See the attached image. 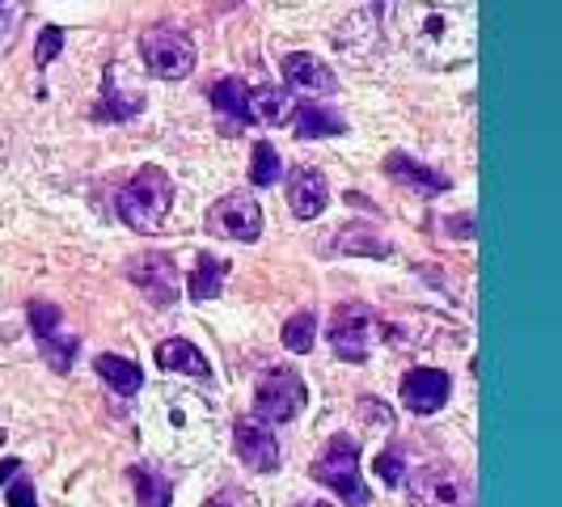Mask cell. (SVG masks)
<instances>
[{
    "instance_id": "obj_6",
    "label": "cell",
    "mask_w": 562,
    "mask_h": 507,
    "mask_svg": "<svg viewBox=\"0 0 562 507\" xmlns=\"http://www.w3.org/2000/svg\"><path fill=\"white\" fill-rule=\"evenodd\" d=\"M208 228H212L216 237L254 241V237L262 233V208H258V199H254L250 190H233V194H224V199L212 203Z\"/></svg>"
},
{
    "instance_id": "obj_17",
    "label": "cell",
    "mask_w": 562,
    "mask_h": 507,
    "mask_svg": "<svg viewBox=\"0 0 562 507\" xmlns=\"http://www.w3.org/2000/svg\"><path fill=\"white\" fill-rule=\"evenodd\" d=\"M212 106L220 110V123L229 119V135L242 123H250V90L237 76H224L212 85Z\"/></svg>"
},
{
    "instance_id": "obj_32",
    "label": "cell",
    "mask_w": 562,
    "mask_h": 507,
    "mask_svg": "<svg viewBox=\"0 0 562 507\" xmlns=\"http://www.w3.org/2000/svg\"><path fill=\"white\" fill-rule=\"evenodd\" d=\"M9 474H17V461H4V465H0V482H4Z\"/></svg>"
},
{
    "instance_id": "obj_28",
    "label": "cell",
    "mask_w": 562,
    "mask_h": 507,
    "mask_svg": "<svg viewBox=\"0 0 562 507\" xmlns=\"http://www.w3.org/2000/svg\"><path fill=\"white\" fill-rule=\"evenodd\" d=\"M17 31H22V13H13V9H0V51H9V47H13Z\"/></svg>"
},
{
    "instance_id": "obj_25",
    "label": "cell",
    "mask_w": 562,
    "mask_h": 507,
    "mask_svg": "<svg viewBox=\"0 0 562 507\" xmlns=\"http://www.w3.org/2000/svg\"><path fill=\"white\" fill-rule=\"evenodd\" d=\"M250 182L254 187H271V182H280V153H276L271 144H258V149H254Z\"/></svg>"
},
{
    "instance_id": "obj_20",
    "label": "cell",
    "mask_w": 562,
    "mask_h": 507,
    "mask_svg": "<svg viewBox=\"0 0 562 507\" xmlns=\"http://www.w3.org/2000/svg\"><path fill=\"white\" fill-rule=\"evenodd\" d=\"M94 368H97V377L106 380L115 393H136L140 385H144V373L131 364V359H124V355H97L94 359Z\"/></svg>"
},
{
    "instance_id": "obj_10",
    "label": "cell",
    "mask_w": 562,
    "mask_h": 507,
    "mask_svg": "<svg viewBox=\"0 0 562 507\" xmlns=\"http://www.w3.org/2000/svg\"><path fill=\"white\" fill-rule=\"evenodd\" d=\"M466 482L453 470L428 465L410 477V504L414 507H466Z\"/></svg>"
},
{
    "instance_id": "obj_7",
    "label": "cell",
    "mask_w": 562,
    "mask_h": 507,
    "mask_svg": "<svg viewBox=\"0 0 562 507\" xmlns=\"http://www.w3.org/2000/svg\"><path fill=\"white\" fill-rule=\"evenodd\" d=\"M127 280L140 287L153 305H174L178 292H183V280H178V267L169 254H136L127 262Z\"/></svg>"
},
{
    "instance_id": "obj_12",
    "label": "cell",
    "mask_w": 562,
    "mask_h": 507,
    "mask_svg": "<svg viewBox=\"0 0 562 507\" xmlns=\"http://www.w3.org/2000/svg\"><path fill=\"white\" fill-rule=\"evenodd\" d=\"M448 389L453 380L440 368H414L402 377V406L414 414H436L444 402H448Z\"/></svg>"
},
{
    "instance_id": "obj_13",
    "label": "cell",
    "mask_w": 562,
    "mask_h": 507,
    "mask_svg": "<svg viewBox=\"0 0 562 507\" xmlns=\"http://www.w3.org/2000/svg\"><path fill=\"white\" fill-rule=\"evenodd\" d=\"M330 203V187H326V174L317 169H292L288 178V208L296 221H317Z\"/></svg>"
},
{
    "instance_id": "obj_14",
    "label": "cell",
    "mask_w": 562,
    "mask_h": 507,
    "mask_svg": "<svg viewBox=\"0 0 562 507\" xmlns=\"http://www.w3.org/2000/svg\"><path fill=\"white\" fill-rule=\"evenodd\" d=\"M385 174H389L394 182H402V187L419 190V194H444V190H448V178H444V174L428 169V165H419V161L407 157V153L385 157Z\"/></svg>"
},
{
    "instance_id": "obj_27",
    "label": "cell",
    "mask_w": 562,
    "mask_h": 507,
    "mask_svg": "<svg viewBox=\"0 0 562 507\" xmlns=\"http://www.w3.org/2000/svg\"><path fill=\"white\" fill-rule=\"evenodd\" d=\"M347 246H355V250H368L373 258H385V254H389V246H385V241H376V237H368V233H355V228L339 237V246H335V250H347Z\"/></svg>"
},
{
    "instance_id": "obj_1",
    "label": "cell",
    "mask_w": 562,
    "mask_h": 507,
    "mask_svg": "<svg viewBox=\"0 0 562 507\" xmlns=\"http://www.w3.org/2000/svg\"><path fill=\"white\" fill-rule=\"evenodd\" d=\"M402 31H407L414 56L428 60L432 68H453V63L469 60L473 31H469V22H461L457 9L410 4L407 13H402Z\"/></svg>"
},
{
    "instance_id": "obj_23",
    "label": "cell",
    "mask_w": 562,
    "mask_h": 507,
    "mask_svg": "<svg viewBox=\"0 0 562 507\" xmlns=\"http://www.w3.org/2000/svg\"><path fill=\"white\" fill-rule=\"evenodd\" d=\"M131 482H136V499L140 507H169V482L153 470H131Z\"/></svg>"
},
{
    "instance_id": "obj_34",
    "label": "cell",
    "mask_w": 562,
    "mask_h": 507,
    "mask_svg": "<svg viewBox=\"0 0 562 507\" xmlns=\"http://www.w3.org/2000/svg\"><path fill=\"white\" fill-rule=\"evenodd\" d=\"M0 444H4V432H0Z\"/></svg>"
},
{
    "instance_id": "obj_2",
    "label": "cell",
    "mask_w": 562,
    "mask_h": 507,
    "mask_svg": "<svg viewBox=\"0 0 562 507\" xmlns=\"http://www.w3.org/2000/svg\"><path fill=\"white\" fill-rule=\"evenodd\" d=\"M169 203H174L169 174L156 169V165H144V169H136V178H131L124 187V194H119V216H124L136 233H153V228H161V221L169 216Z\"/></svg>"
},
{
    "instance_id": "obj_5",
    "label": "cell",
    "mask_w": 562,
    "mask_h": 507,
    "mask_svg": "<svg viewBox=\"0 0 562 507\" xmlns=\"http://www.w3.org/2000/svg\"><path fill=\"white\" fill-rule=\"evenodd\" d=\"M254 411L267 423H292L296 414L305 411V380L296 377L292 368L267 373L254 389Z\"/></svg>"
},
{
    "instance_id": "obj_16",
    "label": "cell",
    "mask_w": 562,
    "mask_h": 507,
    "mask_svg": "<svg viewBox=\"0 0 562 507\" xmlns=\"http://www.w3.org/2000/svg\"><path fill=\"white\" fill-rule=\"evenodd\" d=\"M156 364L165 368V373H187V377H199L208 380L212 377V364L203 359V351L187 343V339H165V343H156Z\"/></svg>"
},
{
    "instance_id": "obj_8",
    "label": "cell",
    "mask_w": 562,
    "mask_h": 507,
    "mask_svg": "<svg viewBox=\"0 0 562 507\" xmlns=\"http://www.w3.org/2000/svg\"><path fill=\"white\" fill-rule=\"evenodd\" d=\"M31 330L34 339H38V347L47 355V364L56 368V373H68L72 368V355H77V334H68L63 330V314L56 305H47V300H34L31 305Z\"/></svg>"
},
{
    "instance_id": "obj_26",
    "label": "cell",
    "mask_w": 562,
    "mask_h": 507,
    "mask_svg": "<svg viewBox=\"0 0 562 507\" xmlns=\"http://www.w3.org/2000/svg\"><path fill=\"white\" fill-rule=\"evenodd\" d=\"M60 47H63V31L47 26V31L38 34V43H34V63H38V68H47V63L60 56Z\"/></svg>"
},
{
    "instance_id": "obj_4",
    "label": "cell",
    "mask_w": 562,
    "mask_h": 507,
    "mask_svg": "<svg viewBox=\"0 0 562 507\" xmlns=\"http://www.w3.org/2000/svg\"><path fill=\"white\" fill-rule=\"evenodd\" d=\"M140 56L161 81H183L195 68V43L174 26H149L140 34Z\"/></svg>"
},
{
    "instance_id": "obj_18",
    "label": "cell",
    "mask_w": 562,
    "mask_h": 507,
    "mask_svg": "<svg viewBox=\"0 0 562 507\" xmlns=\"http://www.w3.org/2000/svg\"><path fill=\"white\" fill-rule=\"evenodd\" d=\"M140 106H144V94L136 90V81L127 76V68L110 63V68H106V110H110L115 119H131Z\"/></svg>"
},
{
    "instance_id": "obj_22",
    "label": "cell",
    "mask_w": 562,
    "mask_h": 507,
    "mask_svg": "<svg viewBox=\"0 0 562 507\" xmlns=\"http://www.w3.org/2000/svg\"><path fill=\"white\" fill-rule=\"evenodd\" d=\"M296 131L301 135H339L343 131V119L339 115H330V110H321V106H296Z\"/></svg>"
},
{
    "instance_id": "obj_30",
    "label": "cell",
    "mask_w": 562,
    "mask_h": 507,
    "mask_svg": "<svg viewBox=\"0 0 562 507\" xmlns=\"http://www.w3.org/2000/svg\"><path fill=\"white\" fill-rule=\"evenodd\" d=\"M4 499H9V507H38V499H34V486L26 482V477H17V482L9 486V495H4Z\"/></svg>"
},
{
    "instance_id": "obj_33",
    "label": "cell",
    "mask_w": 562,
    "mask_h": 507,
    "mask_svg": "<svg viewBox=\"0 0 562 507\" xmlns=\"http://www.w3.org/2000/svg\"><path fill=\"white\" fill-rule=\"evenodd\" d=\"M313 507H330V504H313Z\"/></svg>"
},
{
    "instance_id": "obj_3",
    "label": "cell",
    "mask_w": 562,
    "mask_h": 507,
    "mask_svg": "<svg viewBox=\"0 0 562 507\" xmlns=\"http://www.w3.org/2000/svg\"><path fill=\"white\" fill-rule=\"evenodd\" d=\"M313 477L326 482L330 491H339L343 504L351 507L368 504V486H364V477H360V444L351 440V436L326 440V448H321L317 461H313Z\"/></svg>"
},
{
    "instance_id": "obj_31",
    "label": "cell",
    "mask_w": 562,
    "mask_h": 507,
    "mask_svg": "<svg viewBox=\"0 0 562 507\" xmlns=\"http://www.w3.org/2000/svg\"><path fill=\"white\" fill-rule=\"evenodd\" d=\"M376 474L385 477V482H398L402 477V452H385V457H376Z\"/></svg>"
},
{
    "instance_id": "obj_29",
    "label": "cell",
    "mask_w": 562,
    "mask_h": 507,
    "mask_svg": "<svg viewBox=\"0 0 562 507\" xmlns=\"http://www.w3.org/2000/svg\"><path fill=\"white\" fill-rule=\"evenodd\" d=\"M208 507H258L246 495V491H237V486H224V491H216L212 499H208Z\"/></svg>"
},
{
    "instance_id": "obj_19",
    "label": "cell",
    "mask_w": 562,
    "mask_h": 507,
    "mask_svg": "<svg viewBox=\"0 0 562 507\" xmlns=\"http://www.w3.org/2000/svg\"><path fill=\"white\" fill-rule=\"evenodd\" d=\"M292 119V102L280 85H254L250 90V123L283 127Z\"/></svg>"
},
{
    "instance_id": "obj_15",
    "label": "cell",
    "mask_w": 562,
    "mask_h": 507,
    "mask_svg": "<svg viewBox=\"0 0 562 507\" xmlns=\"http://www.w3.org/2000/svg\"><path fill=\"white\" fill-rule=\"evenodd\" d=\"M283 81H288V85H296V90H313V94L335 90V72L326 68V60H317V56H309V51H292V56H283Z\"/></svg>"
},
{
    "instance_id": "obj_24",
    "label": "cell",
    "mask_w": 562,
    "mask_h": 507,
    "mask_svg": "<svg viewBox=\"0 0 562 507\" xmlns=\"http://www.w3.org/2000/svg\"><path fill=\"white\" fill-rule=\"evenodd\" d=\"M313 339H317V317L313 314H296L283 326V347L292 351V355H309Z\"/></svg>"
},
{
    "instance_id": "obj_9",
    "label": "cell",
    "mask_w": 562,
    "mask_h": 507,
    "mask_svg": "<svg viewBox=\"0 0 562 507\" xmlns=\"http://www.w3.org/2000/svg\"><path fill=\"white\" fill-rule=\"evenodd\" d=\"M376 334V317L368 305H339L330 317V343L343 359H364Z\"/></svg>"
},
{
    "instance_id": "obj_21",
    "label": "cell",
    "mask_w": 562,
    "mask_h": 507,
    "mask_svg": "<svg viewBox=\"0 0 562 507\" xmlns=\"http://www.w3.org/2000/svg\"><path fill=\"white\" fill-rule=\"evenodd\" d=\"M224 275H229V262H224V258L199 254V258H195V275H190V296H195V300H212L220 287H224Z\"/></svg>"
},
{
    "instance_id": "obj_11",
    "label": "cell",
    "mask_w": 562,
    "mask_h": 507,
    "mask_svg": "<svg viewBox=\"0 0 562 507\" xmlns=\"http://www.w3.org/2000/svg\"><path fill=\"white\" fill-rule=\"evenodd\" d=\"M233 440H237V457L258 470V474H271L276 465H280V444L271 436V427H267V418L258 423V418H242L237 423V432H233Z\"/></svg>"
}]
</instances>
